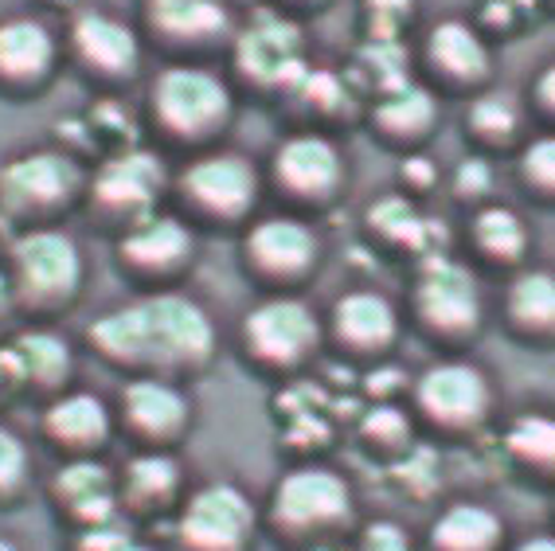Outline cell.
<instances>
[{
  "mask_svg": "<svg viewBox=\"0 0 555 551\" xmlns=\"http://www.w3.org/2000/svg\"><path fill=\"white\" fill-rule=\"evenodd\" d=\"M40 431L48 446L63 458H94L114 434V411L94 392H60L40 414Z\"/></svg>",
  "mask_w": 555,
  "mask_h": 551,
  "instance_id": "2e32d148",
  "label": "cell"
},
{
  "mask_svg": "<svg viewBox=\"0 0 555 551\" xmlns=\"http://www.w3.org/2000/svg\"><path fill=\"white\" fill-rule=\"evenodd\" d=\"M469 129L481 141L505 145V141H513L520 133V102L513 94H505V90H489L469 110Z\"/></svg>",
  "mask_w": 555,
  "mask_h": 551,
  "instance_id": "4dcf8cb0",
  "label": "cell"
},
{
  "mask_svg": "<svg viewBox=\"0 0 555 551\" xmlns=\"http://www.w3.org/2000/svg\"><path fill=\"white\" fill-rule=\"evenodd\" d=\"M508 325L516 333L532 336V341H544L555 329V282L544 270H528L508 286V302H505Z\"/></svg>",
  "mask_w": 555,
  "mask_h": 551,
  "instance_id": "4316f807",
  "label": "cell"
},
{
  "mask_svg": "<svg viewBox=\"0 0 555 551\" xmlns=\"http://www.w3.org/2000/svg\"><path fill=\"white\" fill-rule=\"evenodd\" d=\"M82 192V168L60 149H31L0 168V207L12 219H40Z\"/></svg>",
  "mask_w": 555,
  "mask_h": 551,
  "instance_id": "30bf717a",
  "label": "cell"
},
{
  "mask_svg": "<svg viewBox=\"0 0 555 551\" xmlns=\"http://www.w3.org/2000/svg\"><path fill=\"white\" fill-rule=\"evenodd\" d=\"M328 333H333V341H337L348 356L372 360V356H384L387 348L396 345L399 313L384 294H376V290H352V294H345L337 306H333Z\"/></svg>",
  "mask_w": 555,
  "mask_h": 551,
  "instance_id": "ac0fdd59",
  "label": "cell"
},
{
  "mask_svg": "<svg viewBox=\"0 0 555 551\" xmlns=\"http://www.w3.org/2000/svg\"><path fill=\"white\" fill-rule=\"evenodd\" d=\"M430 551H501L505 548V521L489 504L457 501L438 512L427 531Z\"/></svg>",
  "mask_w": 555,
  "mask_h": 551,
  "instance_id": "603a6c76",
  "label": "cell"
},
{
  "mask_svg": "<svg viewBox=\"0 0 555 551\" xmlns=\"http://www.w3.org/2000/svg\"><path fill=\"white\" fill-rule=\"evenodd\" d=\"M435 114H438L435 94L427 87H418V82H403V87L387 90L384 99H379L376 126L384 129L387 138L415 141L435 126Z\"/></svg>",
  "mask_w": 555,
  "mask_h": 551,
  "instance_id": "83f0119b",
  "label": "cell"
},
{
  "mask_svg": "<svg viewBox=\"0 0 555 551\" xmlns=\"http://www.w3.org/2000/svg\"><path fill=\"white\" fill-rule=\"evenodd\" d=\"M114 426L133 438L141 450L169 453L172 446L184 443L192 426V403L189 392L177 380H160V375H133L126 380L114 407Z\"/></svg>",
  "mask_w": 555,
  "mask_h": 551,
  "instance_id": "9c48e42d",
  "label": "cell"
},
{
  "mask_svg": "<svg viewBox=\"0 0 555 551\" xmlns=\"http://www.w3.org/2000/svg\"><path fill=\"white\" fill-rule=\"evenodd\" d=\"M415 0H364L367 24H372V36H396L399 24L406 21Z\"/></svg>",
  "mask_w": 555,
  "mask_h": 551,
  "instance_id": "74e56055",
  "label": "cell"
},
{
  "mask_svg": "<svg viewBox=\"0 0 555 551\" xmlns=\"http://www.w3.org/2000/svg\"><path fill=\"white\" fill-rule=\"evenodd\" d=\"M505 450L520 470L552 477L555 470V423L544 414H520L505 431Z\"/></svg>",
  "mask_w": 555,
  "mask_h": 551,
  "instance_id": "f1b7e54d",
  "label": "cell"
},
{
  "mask_svg": "<svg viewBox=\"0 0 555 551\" xmlns=\"http://www.w3.org/2000/svg\"><path fill=\"white\" fill-rule=\"evenodd\" d=\"M520 172L525 180L535 188V192H552L555 184V141L552 138H540L525 149V157H520Z\"/></svg>",
  "mask_w": 555,
  "mask_h": 551,
  "instance_id": "d590c367",
  "label": "cell"
},
{
  "mask_svg": "<svg viewBox=\"0 0 555 551\" xmlns=\"http://www.w3.org/2000/svg\"><path fill=\"white\" fill-rule=\"evenodd\" d=\"M430 63L454 82H481L493 67L481 36L462 21H442L430 31Z\"/></svg>",
  "mask_w": 555,
  "mask_h": 551,
  "instance_id": "d4e9b609",
  "label": "cell"
},
{
  "mask_svg": "<svg viewBox=\"0 0 555 551\" xmlns=\"http://www.w3.org/2000/svg\"><path fill=\"white\" fill-rule=\"evenodd\" d=\"M406 168H411V177L415 180H423V184H430V180H435V165H430V161H406Z\"/></svg>",
  "mask_w": 555,
  "mask_h": 551,
  "instance_id": "60d3db41",
  "label": "cell"
},
{
  "mask_svg": "<svg viewBox=\"0 0 555 551\" xmlns=\"http://www.w3.org/2000/svg\"><path fill=\"white\" fill-rule=\"evenodd\" d=\"M274 180L282 192L306 204H321V200L337 196L340 180H345V157L321 133H298L278 145L274 153Z\"/></svg>",
  "mask_w": 555,
  "mask_h": 551,
  "instance_id": "e0dca14e",
  "label": "cell"
},
{
  "mask_svg": "<svg viewBox=\"0 0 555 551\" xmlns=\"http://www.w3.org/2000/svg\"><path fill=\"white\" fill-rule=\"evenodd\" d=\"M298 90H301V99L318 110H340L348 99L345 82H340L337 75H328V71H306L298 79Z\"/></svg>",
  "mask_w": 555,
  "mask_h": 551,
  "instance_id": "e575fe53",
  "label": "cell"
},
{
  "mask_svg": "<svg viewBox=\"0 0 555 551\" xmlns=\"http://www.w3.org/2000/svg\"><path fill=\"white\" fill-rule=\"evenodd\" d=\"M258 536V509L231 482H211L192 489L177 504L180 551H250Z\"/></svg>",
  "mask_w": 555,
  "mask_h": 551,
  "instance_id": "8992f818",
  "label": "cell"
},
{
  "mask_svg": "<svg viewBox=\"0 0 555 551\" xmlns=\"http://www.w3.org/2000/svg\"><path fill=\"white\" fill-rule=\"evenodd\" d=\"M360 67H364V75H372V82H379L384 94L411 82L406 79V51L396 36H372L360 51Z\"/></svg>",
  "mask_w": 555,
  "mask_h": 551,
  "instance_id": "d6a6232c",
  "label": "cell"
},
{
  "mask_svg": "<svg viewBox=\"0 0 555 551\" xmlns=\"http://www.w3.org/2000/svg\"><path fill=\"white\" fill-rule=\"evenodd\" d=\"M51 501L63 512V521L75 524V531L102 528L118 516V477L99 458H70L55 470L48 485Z\"/></svg>",
  "mask_w": 555,
  "mask_h": 551,
  "instance_id": "9a60e30c",
  "label": "cell"
},
{
  "mask_svg": "<svg viewBox=\"0 0 555 551\" xmlns=\"http://www.w3.org/2000/svg\"><path fill=\"white\" fill-rule=\"evenodd\" d=\"M552 99H555V71H544L540 75V102H544V110H552Z\"/></svg>",
  "mask_w": 555,
  "mask_h": 551,
  "instance_id": "b9f144b4",
  "label": "cell"
},
{
  "mask_svg": "<svg viewBox=\"0 0 555 551\" xmlns=\"http://www.w3.org/2000/svg\"><path fill=\"white\" fill-rule=\"evenodd\" d=\"M513 551H555V540L552 536H528L520 548H513Z\"/></svg>",
  "mask_w": 555,
  "mask_h": 551,
  "instance_id": "7bdbcfd3",
  "label": "cell"
},
{
  "mask_svg": "<svg viewBox=\"0 0 555 551\" xmlns=\"http://www.w3.org/2000/svg\"><path fill=\"white\" fill-rule=\"evenodd\" d=\"M153 118L180 141H204L231 118V90L208 67H165L153 82Z\"/></svg>",
  "mask_w": 555,
  "mask_h": 551,
  "instance_id": "52a82bcc",
  "label": "cell"
},
{
  "mask_svg": "<svg viewBox=\"0 0 555 551\" xmlns=\"http://www.w3.org/2000/svg\"><path fill=\"white\" fill-rule=\"evenodd\" d=\"M160 192H165V165L150 149H121L90 180L94 207L126 227L153 216Z\"/></svg>",
  "mask_w": 555,
  "mask_h": 551,
  "instance_id": "7c38bea8",
  "label": "cell"
},
{
  "mask_svg": "<svg viewBox=\"0 0 555 551\" xmlns=\"http://www.w3.org/2000/svg\"><path fill=\"white\" fill-rule=\"evenodd\" d=\"M474 243L481 255L501 266L520 262L528 251V227L508 207H481L474 219Z\"/></svg>",
  "mask_w": 555,
  "mask_h": 551,
  "instance_id": "f546056e",
  "label": "cell"
},
{
  "mask_svg": "<svg viewBox=\"0 0 555 551\" xmlns=\"http://www.w3.org/2000/svg\"><path fill=\"white\" fill-rule=\"evenodd\" d=\"M12 297L36 313L67 306L82 282V255L75 239L55 227H31L12 243Z\"/></svg>",
  "mask_w": 555,
  "mask_h": 551,
  "instance_id": "277c9868",
  "label": "cell"
},
{
  "mask_svg": "<svg viewBox=\"0 0 555 551\" xmlns=\"http://www.w3.org/2000/svg\"><path fill=\"white\" fill-rule=\"evenodd\" d=\"M243 251H247V262L255 266V274H262L267 282H298L318 266L321 243L318 231L306 219L270 216L250 227Z\"/></svg>",
  "mask_w": 555,
  "mask_h": 551,
  "instance_id": "5bb4252c",
  "label": "cell"
},
{
  "mask_svg": "<svg viewBox=\"0 0 555 551\" xmlns=\"http://www.w3.org/2000/svg\"><path fill=\"white\" fill-rule=\"evenodd\" d=\"M90 348L133 375L184 380L216 356V325L208 309L189 294H145L102 313L87 333Z\"/></svg>",
  "mask_w": 555,
  "mask_h": 551,
  "instance_id": "6da1fadb",
  "label": "cell"
},
{
  "mask_svg": "<svg viewBox=\"0 0 555 551\" xmlns=\"http://www.w3.org/2000/svg\"><path fill=\"white\" fill-rule=\"evenodd\" d=\"M325 341L321 317L301 302V297H267L243 321V348L250 364L267 372H298L318 356Z\"/></svg>",
  "mask_w": 555,
  "mask_h": 551,
  "instance_id": "5b68a950",
  "label": "cell"
},
{
  "mask_svg": "<svg viewBox=\"0 0 555 551\" xmlns=\"http://www.w3.org/2000/svg\"><path fill=\"white\" fill-rule=\"evenodd\" d=\"M31 482V453L16 431L0 423V509L16 504Z\"/></svg>",
  "mask_w": 555,
  "mask_h": 551,
  "instance_id": "1f68e13d",
  "label": "cell"
},
{
  "mask_svg": "<svg viewBox=\"0 0 555 551\" xmlns=\"http://www.w3.org/2000/svg\"><path fill=\"white\" fill-rule=\"evenodd\" d=\"M184 501V473L172 453L141 450L118 477V504L138 516H160Z\"/></svg>",
  "mask_w": 555,
  "mask_h": 551,
  "instance_id": "ffe728a7",
  "label": "cell"
},
{
  "mask_svg": "<svg viewBox=\"0 0 555 551\" xmlns=\"http://www.w3.org/2000/svg\"><path fill=\"white\" fill-rule=\"evenodd\" d=\"M55 63V36L48 24L16 16L0 24V79L4 82H36Z\"/></svg>",
  "mask_w": 555,
  "mask_h": 551,
  "instance_id": "cb8c5ba5",
  "label": "cell"
},
{
  "mask_svg": "<svg viewBox=\"0 0 555 551\" xmlns=\"http://www.w3.org/2000/svg\"><path fill=\"white\" fill-rule=\"evenodd\" d=\"M75 551H150V548L133 540V536H129L126 528H118V524H102V528L79 531Z\"/></svg>",
  "mask_w": 555,
  "mask_h": 551,
  "instance_id": "8d00e7d4",
  "label": "cell"
},
{
  "mask_svg": "<svg viewBox=\"0 0 555 551\" xmlns=\"http://www.w3.org/2000/svg\"><path fill=\"white\" fill-rule=\"evenodd\" d=\"M180 196L208 219H243L258 200V168L238 153H204L180 172Z\"/></svg>",
  "mask_w": 555,
  "mask_h": 551,
  "instance_id": "4fadbf2b",
  "label": "cell"
},
{
  "mask_svg": "<svg viewBox=\"0 0 555 551\" xmlns=\"http://www.w3.org/2000/svg\"><path fill=\"white\" fill-rule=\"evenodd\" d=\"M235 63L250 82L262 87H298L306 75V36L294 21L258 9L235 43Z\"/></svg>",
  "mask_w": 555,
  "mask_h": 551,
  "instance_id": "8fae6325",
  "label": "cell"
},
{
  "mask_svg": "<svg viewBox=\"0 0 555 551\" xmlns=\"http://www.w3.org/2000/svg\"><path fill=\"white\" fill-rule=\"evenodd\" d=\"M145 9L169 40H216L228 28V0H145Z\"/></svg>",
  "mask_w": 555,
  "mask_h": 551,
  "instance_id": "484cf974",
  "label": "cell"
},
{
  "mask_svg": "<svg viewBox=\"0 0 555 551\" xmlns=\"http://www.w3.org/2000/svg\"><path fill=\"white\" fill-rule=\"evenodd\" d=\"M372 223L384 231V235H391V239H415L418 231H423V219H418V212L406 200H396V196H387V200H379L376 207H372Z\"/></svg>",
  "mask_w": 555,
  "mask_h": 551,
  "instance_id": "836d02e7",
  "label": "cell"
},
{
  "mask_svg": "<svg viewBox=\"0 0 555 551\" xmlns=\"http://www.w3.org/2000/svg\"><path fill=\"white\" fill-rule=\"evenodd\" d=\"M12 364L21 375V392H43V395H60L70 380V368H75V356L70 345L60 333H48V329H28L9 345Z\"/></svg>",
  "mask_w": 555,
  "mask_h": 551,
  "instance_id": "7402d4cb",
  "label": "cell"
},
{
  "mask_svg": "<svg viewBox=\"0 0 555 551\" xmlns=\"http://www.w3.org/2000/svg\"><path fill=\"white\" fill-rule=\"evenodd\" d=\"M192 251H196V239H192L189 223L177 216H160V212L129 223L118 243L121 262L129 270H138V274H153V278L189 266Z\"/></svg>",
  "mask_w": 555,
  "mask_h": 551,
  "instance_id": "d6986e66",
  "label": "cell"
},
{
  "mask_svg": "<svg viewBox=\"0 0 555 551\" xmlns=\"http://www.w3.org/2000/svg\"><path fill=\"white\" fill-rule=\"evenodd\" d=\"M411 403L435 434L466 438L493 414V384L469 360H438L411 384Z\"/></svg>",
  "mask_w": 555,
  "mask_h": 551,
  "instance_id": "3957f363",
  "label": "cell"
},
{
  "mask_svg": "<svg viewBox=\"0 0 555 551\" xmlns=\"http://www.w3.org/2000/svg\"><path fill=\"white\" fill-rule=\"evenodd\" d=\"M454 188L462 196H486L489 188H493V168H489V161L469 157L466 165L454 172Z\"/></svg>",
  "mask_w": 555,
  "mask_h": 551,
  "instance_id": "f35d334b",
  "label": "cell"
},
{
  "mask_svg": "<svg viewBox=\"0 0 555 551\" xmlns=\"http://www.w3.org/2000/svg\"><path fill=\"white\" fill-rule=\"evenodd\" d=\"M357 516V497L340 470L328 465H298L274 485L270 497V524L286 540L318 543L337 536Z\"/></svg>",
  "mask_w": 555,
  "mask_h": 551,
  "instance_id": "7a4b0ae2",
  "label": "cell"
},
{
  "mask_svg": "<svg viewBox=\"0 0 555 551\" xmlns=\"http://www.w3.org/2000/svg\"><path fill=\"white\" fill-rule=\"evenodd\" d=\"M415 317L442 345H466L481 325V290L469 266L430 255L415 282Z\"/></svg>",
  "mask_w": 555,
  "mask_h": 551,
  "instance_id": "ba28073f",
  "label": "cell"
},
{
  "mask_svg": "<svg viewBox=\"0 0 555 551\" xmlns=\"http://www.w3.org/2000/svg\"><path fill=\"white\" fill-rule=\"evenodd\" d=\"M70 40H75L79 60L90 71H99L102 79H126L129 71L138 67V36H133V28L99 9L79 12V21L70 28Z\"/></svg>",
  "mask_w": 555,
  "mask_h": 551,
  "instance_id": "44dd1931",
  "label": "cell"
},
{
  "mask_svg": "<svg viewBox=\"0 0 555 551\" xmlns=\"http://www.w3.org/2000/svg\"><path fill=\"white\" fill-rule=\"evenodd\" d=\"M360 551H406V536L399 531V524H387V521L367 524Z\"/></svg>",
  "mask_w": 555,
  "mask_h": 551,
  "instance_id": "ab89813d",
  "label": "cell"
}]
</instances>
